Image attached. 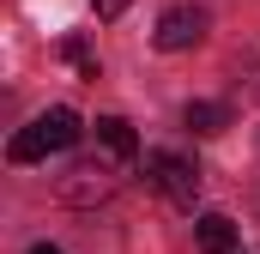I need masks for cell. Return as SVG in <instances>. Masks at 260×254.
Here are the masks:
<instances>
[{
    "mask_svg": "<svg viewBox=\"0 0 260 254\" xmlns=\"http://www.w3.org/2000/svg\"><path fill=\"white\" fill-rule=\"evenodd\" d=\"M79 133H85L79 109H67V103H61V109H43V115H37L30 127H18L6 151H12V164H43L49 151H67Z\"/></svg>",
    "mask_w": 260,
    "mask_h": 254,
    "instance_id": "1",
    "label": "cell"
},
{
    "mask_svg": "<svg viewBox=\"0 0 260 254\" xmlns=\"http://www.w3.org/2000/svg\"><path fill=\"white\" fill-rule=\"evenodd\" d=\"M121 176H127V164H115V157H79V164H67L61 176H55V194H61L67 206H103L109 194L121 188Z\"/></svg>",
    "mask_w": 260,
    "mask_h": 254,
    "instance_id": "2",
    "label": "cell"
},
{
    "mask_svg": "<svg viewBox=\"0 0 260 254\" xmlns=\"http://www.w3.org/2000/svg\"><path fill=\"white\" fill-rule=\"evenodd\" d=\"M145 176H151V188L164 194L170 206H188V212H194V200H200L194 157H182V151H151V157H145Z\"/></svg>",
    "mask_w": 260,
    "mask_h": 254,
    "instance_id": "3",
    "label": "cell"
},
{
    "mask_svg": "<svg viewBox=\"0 0 260 254\" xmlns=\"http://www.w3.org/2000/svg\"><path fill=\"white\" fill-rule=\"evenodd\" d=\"M200 37H206V6H170V12L157 18V30H151V43H157L164 55L194 49Z\"/></svg>",
    "mask_w": 260,
    "mask_h": 254,
    "instance_id": "4",
    "label": "cell"
},
{
    "mask_svg": "<svg viewBox=\"0 0 260 254\" xmlns=\"http://www.w3.org/2000/svg\"><path fill=\"white\" fill-rule=\"evenodd\" d=\"M97 151L115 157V164H133L139 157V139H133V127L121 115H97Z\"/></svg>",
    "mask_w": 260,
    "mask_h": 254,
    "instance_id": "5",
    "label": "cell"
},
{
    "mask_svg": "<svg viewBox=\"0 0 260 254\" xmlns=\"http://www.w3.org/2000/svg\"><path fill=\"white\" fill-rule=\"evenodd\" d=\"M194 236H200V248H206V254H236V224H230L224 212H206Z\"/></svg>",
    "mask_w": 260,
    "mask_h": 254,
    "instance_id": "6",
    "label": "cell"
},
{
    "mask_svg": "<svg viewBox=\"0 0 260 254\" xmlns=\"http://www.w3.org/2000/svg\"><path fill=\"white\" fill-rule=\"evenodd\" d=\"M182 121H188V133H206V139H212V133L230 127V109H224V103H188Z\"/></svg>",
    "mask_w": 260,
    "mask_h": 254,
    "instance_id": "7",
    "label": "cell"
},
{
    "mask_svg": "<svg viewBox=\"0 0 260 254\" xmlns=\"http://www.w3.org/2000/svg\"><path fill=\"white\" fill-rule=\"evenodd\" d=\"M61 55H67V67H79L85 79H97V55H91V43H85V37H67Z\"/></svg>",
    "mask_w": 260,
    "mask_h": 254,
    "instance_id": "8",
    "label": "cell"
},
{
    "mask_svg": "<svg viewBox=\"0 0 260 254\" xmlns=\"http://www.w3.org/2000/svg\"><path fill=\"white\" fill-rule=\"evenodd\" d=\"M127 6H133V0H91V12H97V18H121Z\"/></svg>",
    "mask_w": 260,
    "mask_h": 254,
    "instance_id": "9",
    "label": "cell"
},
{
    "mask_svg": "<svg viewBox=\"0 0 260 254\" xmlns=\"http://www.w3.org/2000/svg\"><path fill=\"white\" fill-rule=\"evenodd\" d=\"M30 254H61V248H55V242H37V248H30Z\"/></svg>",
    "mask_w": 260,
    "mask_h": 254,
    "instance_id": "10",
    "label": "cell"
}]
</instances>
